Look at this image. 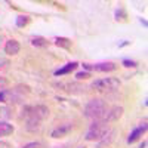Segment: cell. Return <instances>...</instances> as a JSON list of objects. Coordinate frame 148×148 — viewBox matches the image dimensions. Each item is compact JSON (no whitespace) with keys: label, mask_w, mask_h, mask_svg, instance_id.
<instances>
[{"label":"cell","mask_w":148,"mask_h":148,"mask_svg":"<svg viewBox=\"0 0 148 148\" xmlns=\"http://www.w3.org/2000/svg\"><path fill=\"white\" fill-rule=\"evenodd\" d=\"M105 111H107L105 101H102V99H92V101H89L88 104H86L83 113H84V117L92 119L95 121V120H102Z\"/></svg>","instance_id":"1"},{"label":"cell","mask_w":148,"mask_h":148,"mask_svg":"<svg viewBox=\"0 0 148 148\" xmlns=\"http://www.w3.org/2000/svg\"><path fill=\"white\" fill-rule=\"evenodd\" d=\"M92 88L101 93H110V92H114L119 90L120 88V80L116 77H107V79H99L92 83Z\"/></svg>","instance_id":"2"},{"label":"cell","mask_w":148,"mask_h":148,"mask_svg":"<svg viewBox=\"0 0 148 148\" xmlns=\"http://www.w3.org/2000/svg\"><path fill=\"white\" fill-rule=\"evenodd\" d=\"M22 117H25V119H37V120L42 121L46 117H49V108L46 105H24Z\"/></svg>","instance_id":"3"},{"label":"cell","mask_w":148,"mask_h":148,"mask_svg":"<svg viewBox=\"0 0 148 148\" xmlns=\"http://www.w3.org/2000/svg\"><path fill=\"white\" fill-rule=\"evenodd\" d=\"M107 130H108V126H107V123L104 120H95L90 125L84 139L86 141H99Z\"/></svg>","instance_id":"4"},{"label":"cell","mask_w":148,"mask_h":148,"mask_svg":"<svg viewBox=\"0 0 148 148\" xmlns=\"http://www.w3.org/2000/svg\"><path fill=\"white\" fill-rule=\"evenodd\" d=\"M123 113H125V110H123V107H119V105H114V107H111V108H107L105 111V114L102 117V120L105 123H113V121H117Z\"/></svg>","instance_id":"5"},{"label":"cell","mask_w":148,"mask_h":148,"mask_svg":"<svg viewBox=\"0 0 148 148\" xmlns=\"http://www.w3.org/2000/svg\"><path fill=\"white\" fill-rule=\"evenodd\" d=\"M83 67L86 70H93V71H98V73H111V71L117 70V65L114 62H111V61H108V62H99V64H95V65L83 64Z\"/></svg>","instance_id":"6"},{"label":"cell","mask_w":148,"mask_h":148,"mask_svg":"<svg viewBox=\"0 0 148 148\" xmlns=\"http://www.w3.org/2000/svg\"><path fill=\"white\" fill-rule=\"evenodd\" d=\"M71 130H73V123H62V125H59L56 129L52 130L51 136L55 138V139H58V138H64V136H67V135H68Z\"/></svg>","instance_id":"7"},{"label":"cell","mask_w":148,"mask_h":148,"mask_svg":"<svg viewBox=\"0 0 148 148\" xmlns=\"http://www.w3.org/2000/svg\"><path fill=\"white\" fill-rule=\"evenodd\" d=\"M19 51H21V45H19L18 40L12 39V40H8V42H6V45H5V52H6L8 55H10V56L18 55Z\"/></svg>","instance_id":"8"},{"label":"cell","mask_w":148,"mask_h":148,"mask_svg":"<svg viewBox=\"0 0 148 148\" xmlns=\"http://www.w3.org/2000/svg\"><path fill=\"white\" fill-rule=\"evenodd\" d=\"M116 135H117V130L116 129H108L105 133H104V136L98 141V147H104V145H110L111 142H113L116 139Z\"/></svg>","instance_id":"9"},{"label":"cell","mask_w":148,"mask_h":148,"mask_svg":"<svg viewBox=\"0 0 148 148\" xmlns=\"http://www.w3.org/2000/svg\"><path fill=\"white\" fill-rule=\"evenodd\" d=\"M147 132V121H144L141 126H138L136 129H135L130 135H129V138H127V144H133L135 141H138L142 135Z\"/></svg>","instance_id":"10"},{"label":"cell","mask_w":148,"mask_h":148,"mask_svg":"<svg viewBox=\"0 0 148 148\" xmlns=\"http://www.w3.org/2000/svg\"><path fill=\"white\" fill-rule=\"evenodd\" d=\"M15 130V127L9 125L8 121H0V136H9Z\"/></svg>","instance_id":"11"},{"label":"cell","mask_w":148,"mask_h":148,"mask_svg":"<svg viewBox=\"0 0 148 148\" xmlns=\"http://www.w3.org/2000/svg\"><path fill=\"white\" fill-rule=\"evenodd\" d=\"M77 67H79L77 62H70V64H67L65 67L56 70V71H55V76H64V74H70L71 71H74Z\"/></svg>","instance_id":"12"},{"label":"cell","mask_w":148,"mask_h":148,"mask_svg":"<svg viewBox=\"0 0 148 148\" xmlns=\"http://www.w3.org/2000/svg\"><path fill=\"white\" fill-rule=\"evenodd\" d=\"M65 88H67V90L70 93L80 95V93H84L86 92V88H84V86H82V84H79V83H68V84H65Z\"/></svg>","instance_id":"13"},{"label":"cell","mask_w":148,"mask_h":148,"mask_svg":"<svg viewBox=\"0 0 148 148\" xmlns=\"http://www.w3.org/2000/svg\"><path fill=\"white\" fill-rule=\"evenodd\" d=\"M31 45L34 47L45 49V47L49 46V42H47V39H45V37H42V36H36V37H33V39H31Z\"/></svg>","instance_id":"14"},{"label":"cell","mask_w":148,"mask_h":148,"mask_svg":"<svg viewBox=\"0 0 148 148\" xmlns=\"http://www.w3.org/2000/svg\"><path fill=\"white\" fill-rule=\"evenodd\" d=\"M55 45L58 47H62V49H71V40L67 39V37H56L55 39Z\"/></svg>","instance_id":"15"},{"label":"cell","mask_w":148,"mask_h":148,"mask_svg":"<svg viewBox=\"0 0 148 148\" xmlns=\"http://www.w3.org/2000/svg\"><path fill=\"white\" fill-rule=\"evenodd\" d=\"M40 120H37V119H27V125H25V129L27 130H37L40 127Z\"/></svg>","instance_id":"16"},{"label":"cell","mask_w":148,"mask_h":148,"mask_svg":"<svg viewBox=\"0 0 148 148\" xmlns=\"http://www.w3.org/2000/svg\"><path fill=\"white\" fill-rule=\"evenodd\" d=\"M28 22H30V16H28V15H19V16L16 18V27L24 28V27L28 25Z\"/></svg>","instance_id":"17"},{"label":"cell","mask_w":148,"mask_h":148,"mask_svg":"<svg viewBox=\"0 0 148 148\" xmlns=\"http://www.w3.org/2000/svg\"><path fill=\"white\" fill-rule=\"evenodd\" d=\"M10 108L9 107H2L0 108V121H3V120H8L10 119Z\"/></svg>","instance_id":"18"},{"label":"cell","mask_w":148,"mask_h":148,"mask_svg":"<svg viewBox=\"0 0 148 148\" xmlns=\"http://www.w3.org/2000/svg\"><path fill=\"white\" fill-rule=\"evenodd\" d=\"M10 98H12V92L10 90L3 89L2 92H0V102H8V101H10Z\"/></svg>","instance_id":"19"},{"label":"cell","mask_w":148,"mask_h":148,"mask_svg":"<svg viewBox=\"0 0 148 148\" xmlns=\"http://www.w3.org/2000/svg\"><path fill=\"white\" fill-rule=\"evenodd\" d=\"M92 76V74L89 71H80V73H76V79L77 80H86V79H89Z\"/></svg>","instance_id":"20"},{"label":"cell","mask_w":148,"mask_h":148,"mask_svg":"<svg viewBox=\"0 0 148 148\" xmlns=\"http://www.w3.org/2000/svg\"><path fill=\"white\" fill-rule=\"evenodd\" d=\"M123 65L127 67V68H133V67H136V62L130 61V59H123Z\"/></svg>","instance_id":"21"},{"label":"cell","mask_w":148,"mask_h":148,"mask_svg":"<svg viewBox=\"0 0 148 148\" xmlns=\"http://www.w3.org/2000/svg\"><path fill=\"white\" fill-rule=\"evenodd\" d=\"M22 148H42V144L40 142H30V144H25Z\"/></svg>","instance_id":"22"},{"label":"cell","mask_w":148,"mask_h":148,"mask_svg":"<svg viewBox=\"0 0 148 148\" xmlns=\"http://www.w3.org/2000/svg\"><path fill=\"white\" fill-rule=\"evenodd\" d=\"M0 148H10V144H8L5 141H0Z\"/></svg>","instance_id":"23"},{"label":"cell","mask_w":148,"mask_h":148,"mask_svg":"<svg viewBox=\"0 0 148 148\" xmlns=\"http://www.w3.org/2000/svg\"><path fill=\"white\" fill-rule=\"evenodd\" d=\"M145 147H147V142H145V141H144V142H142V144H141V147H139V148H145Z\"/></svg>","instance_id":"24"},{"label":"cell","mask_w":148,"mask_h":148,"mask_svg":"<svg viewBox=\"0 0 148 148\" xmlns=\"http://www.w3.org/2000/svg\"><path fill=\"white\" fill-rule=\"evenodd\" d=\"M3 68V65H2V62H0V70H2Z\"/></svg>","instance_id":"25"},{"label":"cell","mask_w":148,"mask_h":148,"mask_svg":"<svg viewBox=\"0 0 148 148\" xmlns=\"http://www.w3.org/2000/svg\"><path fill=\"white\" fill-rule=\"evenodd\" d=\"M62 148H68V147H62Z\"/></svg>","instance_id":"26"}]
</instances>
